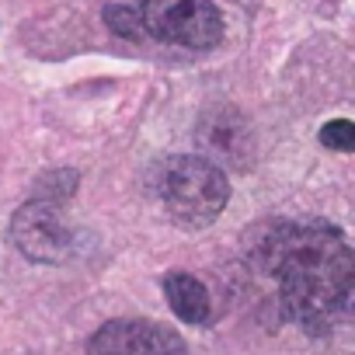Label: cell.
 <instances>
[{"mask_svg": "<svg viewBox=\"0 0 355 355\" xmlns=\"http://www.w3.org/2000/svg\"><path fill=\"white\" fill-rule=\"evenodd\" d=\"M202 143L216 157H230V160H237V167H248L251 136L237 115H209V122L202 125Z\"/></svg>", "mask_w": 355, "mask_h": 355, "instance_id": "cell-7", "label": "cell"}, {"mask_svg": "<svg viewBox=\"0 0 355 355\" xmlns=\"http://www.w3.org/2000/svg\"><path fill=\"white\" fill-rule=\"evenodd\" d=\"M157 192L178 223L202 227L216 220L230 199L227 174L206 157H171L157 171Z\"/></svg>", "mask_w": 355, "mask_h": 355, "instance_id": "cell-2", "label": "cell"}, {"mask_svg": "<svg viewBox=\"0 0 355 355\" xmlns=\"http://www.w3.org/2000/svg\"><path fill=\"white\" fill-rule=\"evenodd\" d=\"M105 25H112V32L122 35V39H143V35H146V32H143V21H139V11L122 8V4L105 8Z\"/></svg>", "mask_w": 355, "mask_h": 355, "instance_id": "cell-8", "label": "cell"}, {"mask_svg": "<svg viewBox=\"0 0 355 355\" xmlns=\"http://www.w3.org/2000/svg\"><path fill=\"white\" fill-rule=\"evenodd\" d=\"M320 143H324L327 150L348 153V150H355V125H352L348 119H334V122H327V125L320 129Z\"/></svg>", "mask_w": 355, "mask_h": 355, "instance_id": "cell-9", "label": "cell"}, {"mask_svg": "<svg viewBox=\"0 0 355 355\" xmlns=\"http://www.w3.org/2000/svg\"><path fill=\"white\" fill-rule=\"evenodd\" d=\"M164 296H167L171 310L182 320H189V324H206L209 313H213L206 286L196 275H189V272H171L164 279Z\"/></svg>", "mask_w": 355, "mask_h": 355, "instance_id": "cell-6", "label": "cell"}, {"mask_svg": "<svg viewBox=\"0 0 355 355\" xmlns=\"http://www.w3.org/2000/svg\"><path fill=\"white\" fill-rule=\"evenodd\" d=\"M91 355H189L185 341L164 324L150 320H108L94 331Z\"/></svg>", "mask_w": 355, "mask_h": 355, "instance_id": "cell-5", "label": "cell"}, {"mask_svg": "<svg viewBox=\"0 0 355 355\" xmlns=\"http://www.w3.org/2000/svg\"><path fill=\"white\" fill-rule=\"evenodd\" d=\"M143 32L185 49H213L223 39V18L209 0H143Z\"/></svg>", "mask_w": 355, "mask_h": 355, "instance_id": "cell-3", "label": "cell"}, {"mask_svg": "<svg viewBox=\"0 0 355 355\" xmlns=\"http://www.w3.org/2000/svg\"><path fill=\"white\" fill-rule=\"evenodd\" d=\"M248 258L279 286L282 313L306 331H331L352 310L355 258L334 227L296 220L265 223L254 230Z\"/></svg>", "mask_w": 355, "mask_h": 355, "instance_id": "cell-1", "label": "cell"}, {"mask_svg": "<svg viewBox=\"0 0 355 355\" xmlns=\"http://www.w3.org/2000/svg\"><path fill=\"white\" fill-rule=\"evenodd\" d=\"M11 241H15V248L25 258H32L39 265H63L77 251L73 227L67 223L60 202H49V199L25 202L15 213V220H11Z\"/></svg>", "mask_w": 355, "mask_h": 355, "instance_id": "cell-4", "label": "cell"}]
</instances>
